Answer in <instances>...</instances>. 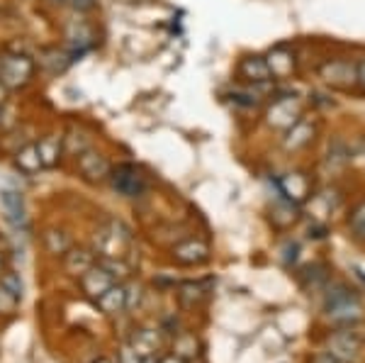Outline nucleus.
Wrapping results in <instances>:
<instances>
[{"label": "nucleus", "instance_id": "nucleus-3", "mask_svg": "<svg viewBox=\"0 0 365 363\" xmlns=\"http://www.w3.org/2000/svg\"><path fill=\"white\" fill-rule=\"evenodd\" d=\"M327 310L336 322H356L361 319V302L353 295L346 285H334V290H329L327 297Z\"/></svg>", "mask_w": 365, "mask_h": 363}, {"label": "nucleus", "instance_id": "nucleus-24", "mask_svg": "<svg viewBox=\"0 0 365 363\" xmlns=\"http://www.w3.org/2000/svg\"><path fill=\"white\" fill-rule=\"evenodd\" d=\"M349 227L356 239H365V200H361L349 215Z\"/></svg>", "mask_w": 365, "mask_h": 363}, {"label": "nucleus", "instance_id": "nucleus-5", "mask_svg": "<svg viewBox=\"0 0 365 363\" xmlns=\"http://www.w3.org/2000/svg\"><path fill=\"white\" fill-rule=\"evenodd\" d=\"M319 78L324 83L341 88V91H349L358 83L356 76V63L344 61V58H331V61H324L319 66Z\"/></svg>", "mask_w": 365, "mask_h": 363}, {"label": "nucleus", "instance_id": "nucleus-19", "mask_svg": "<svg viewBox=\"0 0 365 363\" xmlns=\"http://www.w3.org/2000/svg\"><path fill=\"white\" fill-rule=\"evenodd\" d=\"M278 190L287 203H297V200H302L304 193H307V183H304V178L299 173H292L278 180Z\"/></svg>", "mask_w": 365, "mask_h": 363}, {"label": "nucleus", "instance_id": "nucleus-26", "mask_svg": "<svg viewBox=\"0 0 365 363\" xmlns=\"http://www.w3.org/2000/svg\"><path fill=\"white\" fill-rule=\"evenodd\" d=\"M0 288H5V290L10 292V295L20 300L25 285H22V280H20V276H17L15 271H3V276H0Z\"/></svg>", "mask_w": 365, "mask_h": 363}, {"label": "nucleus", "instance_id": "nucleus-28", "mask_svg": "<svg viewBox=\"0 0 365 363\" xmlns=\"http://www.w3.org/2000/svg\"><path fill=\"white\" fill-rule=\"evenodd\" d=\"M98 263H100V266H103L105 271H108L115 280L127 278V273H129V268H127L122 261H117V259H108V256H105V259H100Z\"/></svg>", "mask_w": 365, "mask_h": 363}, {"label": "nucleus", "instance_id": "nucleus-7", "mask_svg": "<svg viewBox=\"0 0 365 363\" xmlns=\"http://www.w3.org/2000/svg\"><path fill=\"white\" fill-rule=\"evenodd\" d=\"M268 125L270 127H278V130H287L292 127L295 122L299 120V108H297V101L290 98H275L273 105H270L268 115H266Z\"/></svg>", "mask_w": 365, "mask_h": 363}, {"label": "nucleus", "instance_id": "nucleus-37", "mask_svg": "<svg viewBox=\"0 0 365 363\" xmlns=\"http://www.w3.org/2000/svg\"><path fill=\"white\" fill-rule=\"evenodd\" d=\"M96 363H110L108 359H100V361H96Z\"/></svg>", "mask_w": 365, "mask_h": 363}, {"label": "nucleus", "instance_id": "nucleus-34", "mask_svg": "<svg viewBox=\"0 0 365 363\" xmlns=\"http://www.w3.org/2000/svg\"><path fill=\"white\" fill-rule=\"evenodd\" d=\"M158 363H182V361L178 359V356H166V359H163V361H158Z\"/></svg>", "mask_w": 365, "mask_h": 363}, {"label": "nucleus", "instance_id": "nucleus-1", "mask_svg": "<svg viewBox=\"0 0 365 363\" xmlns=\"http://www.w3.org/2000/svg\"><path fill=\"white\" fill-rule=\"evenodd\" d=\"M34 76V61L27 54H3L0 56V83L8 91L25 88Z\"/></svg>", "mask_w": 365, "mask_h": 363}, {"label": "nucleus", "instance_id": "nucleus-31", "mask_svg": "<svg viewBox=\"0 0 365 363\" xmlns=\"http://www.w3.org/2000/svg\"><path fill=\"white\" fill-rule=\"evenodd\" d=\"M71 8H73L78 15L91 13V10L96 8V0H71Z\"/></svg>", "mask_w": 365, "mask_h": 363}, {"label": "nucleus", "instance_id": "nucleus-18", "mask_svg": "<svg viewBox=\"0 0 365 363\" xmlns=\"http://www.w3.org/2000/svg\"><path fill=\"white\" fill-rule=\"evenodd\" d=\"M73 61V56L68 51H58V49H44L39 54V66L44 68L49 76H58L68 68V63Z\"/></svg>", "mask_w": 365, "mask_h": 363}, {"label": "nucleus", "instance_id": "nucleus-15", "mask_svg": "<svg viewBox=\"0 0 365 363\" xmlns=\"http://www.w3.org/2000/svg\"><path fill=\"white\" fill-rule=\"evenodd\" d=\"M0 203H3V210L8 215V220L13 222L15 227H25L27 225V210H25V200L17 190L5 188L0 193Z\"/></svg>", "mask_w": 365, "mask_h": 363}, {"label": "nucleus", "instance_id": "nucleus-36", "mask_svg": "<svg viewBox=\"0 0 365 363\" xmlns=\"http://www.w3.org/2000/svg\"><path fill=\"white\" fill-rule=\"evenodd\" d=\"M3 268H5V261H3V256H0V276H3Z\"/></svg>", "mask_w": 365, "mask_h": 363}, {"label": "nucleus", "instance_id": "nucleus-6", "mask_svg": "<svg viewBox=\"0 0 365 363\" xmlns=\"http://www.w3.org/2000/svg\"><path fill=\"white\" fill-rule=\"evenodd\" d=\"M76 166H78V173L83 175L88 183H103V180L110 178V171H113L110 161L96 149L81 151V154L76 156Z\"/></svg>", "mask_w": 365, "mask_h": 363}, {"label": "nucleus", "instance_id": "nucleus-23", "mask_svg": "<svg viewBox=\"0 0 365 363\" xmlns=\"http://www.w3.org/2000/svg\"><path fill=\"white\" fill-rule=\"evenodd\" d=\"M44 247H46V251H49V254L63 256L71 249V242H68V237L63 232L49 230V232H44Z\"/></svg>", "mask_w": 365, "mask_h": 363}, {"label": "nucleus", "instance_id": "nucleus-33", "mask_svg": "<svg viewBox=\"0 0 365 363\" xmlns=\"http://www.w3.org/2000/svg\"><path fill=\"white\" fill-rule=\"evenodd\" d=\"M8 88H5L3 83H0V105H5V103H8Z\"/></svg>", "mask_w": 365, "mask_h": 363}, {"label": "nucleus", "instance_id": "nucleus-21", "mask_svg": "<svg viewBox=\"0 0 365 363\" xmlns=\"http://www.w3.org/2000/svg\"><path fill=\"white\" fill-rule=\"evenodd\" d=\"M129 347L137 351L139 356H151V351H156V347H158V339L154 332L139 329L137 334L132 337V344H129Z\"/></svg>", "mask_w": 365, "mask_h": 363}, {"label": "nucleus", "instance_id": "nucleus-11", "mask_svg": "<svg viewBox=\"0 0 365 363\" xmlns=\"http://www.w3.org/2000/svg\"><path fill=\"white\" fill-rule=\"evenodd\" d=\"M239 76L244 81H249V83H253V86L273 81V76H270V68H268V63H266V58H263V56H246V58H241Z\"/></svg>", "mask_w": 365, "mask_h": 363}, {"label": "nucleus", "instance_id": "nucleus-32", "mask_svg": "<svg viewBox=\"0 0 365 363\" xmlns=\"http://www.w3.org/2000/svg\"><path fill=\"white\" fill-rule=\"evenodd\" d=\"M356 76H358V86L365 91V58H361V61L356 63Z\"/></svg>", "mask_w": 365, "mask_h": 363}, {"label": "nucleus", "instance_id": "nucleus-4", "mask_svg": "<svg viewBox=\"0 0 365 363\" xmlns=\"http://www.w3.org/2000/svg\"><path fill=\"white\" fill-rule=\"evenodd\" d=\"M63 39H66V51L71 56H81L88 49H93L96 44V29L88 20L78 17V20H71L66 29H63Z\"/></svg>", "mask_w": 365, "mask_h": 363}, {"label": "nucleus", "instance_id": "nucleus-10", "mask_svg": "<svg viewBox=\"0 0 365 363\" xmlns=\"http://www.w3.org/2000/svg\"><path fill=\"white\" fill-rule=\"evenodd\" d=\"M358 351H361V342L353 337L351 332H336L329 337V354L339 361H356Z\"/></svg>", "mask_w": 365, "mask_h": 363}, {"label": "nucleus", "instance_id": "nucleus-17", "mask_svg": "<svg viewBox=\"0 0 365 363\" xmlns=\"http://www.w3.org/2000/svg\"><path fill=\"white\" fill-rule=\"evenodd\" d=\"M96 302L105 315H120L122 310H127V290L115 283L113 288L105 290Z\"/></svg>", "mask_w": 365, "mask_h": 363}, {"label": "nucleus", "instance_id": "nucleus-9", "mask_svg": "<svg viewBox=\"0 0 365 363\" xmlns=\"http://www.w3.org/2000/svg\"><path fill=\"white\" fill-rule=\"evenodd\" d=\"M173 259L182 263V266H197L210 259V247L200 239H187L180 242L178 247H173Z\"/></svg>", "mask_w": 365, "mask_h": 363}, {"label": "nucleus", "instance_id": "nucleus-2", "mask_svg": "<svg viewBox=\"0 0 365 363\" xmlns=\"http://www.w3.org/2000/svg\"><path fill=\"white\" fill-rule=\"evenodd\" d=\"M110 183L113 188L125 198H141L149 188V180L141 168H137L134 163H120L117 168L110 171Z\"/></svg>", "mask_w": 365, "mask_h": 363}, {"label": "nucleus", "instance_id": "nucleus-14", "mask_svg": "<svg viewBox=\"0 0 365 363\" xmlns=\"http://www.w3.org/2000/svg\"><path fill=\"white\" fill-rule=\"evenodd\" d=\"M34 144H37L39 159H42L44 168L58 166V159H61V154H63V139L61 137H56V134H44V137H39Z\"/></svg>", "mask_w": 365, "mask_h": 363}, {"label": "nucleus", "instance_id": "nucleus-8", "mask_svg": "<svg viewBox=\"0 0 365 363\" xmlns=\"http://www.w3.org/2000/svg\"><path fill=\"white\" fill-rule=\"evenodd\" d=\"M78 280H81V288H83V292H86L88 297H93V300H98V297L103 295L105 290L115 285V278L110 276V273L105 271L100 263H96L91 271H86Z\"/></svg>", "mask_w": 365, "mask_h": 363}, {"label": "nucleus", "instance_id": "nucleus-30", "mask_svg": "<svg viewBox=\"0 0 365 363\" xmlns=\"http://www.w3.org/2000/svg\"><path fill=\"white\" fill-rule=\"evenodd\" d=\"M120 363H141V356L127 344V347H122L120 351Z\"/></svg>", "mask_w": 365, "mask_h": 363}, {"label": "nucleus", "instance_id": "nucleus-25", "mask_svg": "<svg viewBox=\"0 0 365 363\" xmlns=\"http://www.w3.org/2000/svg\"><path fill=\"white\" fill-rule=\"evenodd\" d=\"M178 297H180V305L182 307H192V305H197V302L205 297V288H202V285H197V283H185L180 288Z\"/></svg>", "mask_w": 365, "mask_h": 363}, {"label": "nucleus", "instance_id": "nucleus-35", "mask_svg": "<svg viewBox=\"0 0 365 363\" xmlns=\"http://www.w3.org/2000/svg\"><path fill=\"white\" fill-rule=\"evenodd\" d=\"M56 5H71V0H54Z\"/></svg>", "mask_w": 365, "mask_h": 363}, {"label": "nucleus", "instance_id": "nucleus-13", "mask_svg": "<svg viewBox=\"0 0 365 363\" xmlns=\"http://www.w3.org/2000/svg\"><path fill=\"white\" fill-rule=\"evenodd\" d=\"M96 254L88 249H73L71 247L66 254H63V266H66V271L71 273V276L81 278L86 271H91L93 266H96Z\"/></svg>", "mask_w": 365, "mask_h": 363}, {"label": "nucleus", "instance_id": "nucleus-22", "mask_svg": "<svg viewBox=\"0 0 365 363\" xmlns=\"http://www.w3.org/2000/svg\"><path fill=\"white\" fill-rule=\"evenodd\" d=\"M197 349H200V344H197L195 337H192V334H180L178 339H175V344H173V356H178L180 361L195 359Z\"/></svg>", "mask_w": 365, "mask_h": 363}, {"label": "nucleus", "instance_id": "nucleus-12", "mask_svg": "<svg viewBox=\"0 0 365 363\" xmlns=\"http://www.w3.org/2000/svg\"><path fill=\"white\" fill-rule=\"evenodd\" d=\"M266 63L273 78H287V76L295 71V54L287 46H275L266 56Z\"/></svg>", "mask_w": 365, "mask_h": 363}, {"label": "nucleus", "instance_id": "nucleus-20", "mask_svg": "<svg viewBox=\"0 0 365 363\" xmlns=\"http://www.w3.org/2000/svg\"><path fill=\"white\" fill-rule=\"evenodd\" d=\"M314 127L307 120H297L292 127H287V137H285V149H299V146L309 144Z\"/></svg>", "mask_w": 365, "mask_h": 363}, {"label": "nucleus", "instance_id": "nucleus-29", "mask_svg": "<svg viewBox=\"0 0 365 363\" xmlns=\"http://www.w3.org/2000/svg\"><path fill=\"white\" fill-rule=\"evenodd\" d=\"M17 305V297L10 295L5 288H0V312H10V310H15Z\"/></svg>", "mask_w": 365, "mask_h": 363}, {"label": "nucleus", "instance_id": "nucleus-27", "mask_svg": "<svg viewBox=\"0 0 365 363\" xmlns=\"http://www.w3.org/2000/svg\"><path fill=\"white\" fill-rule=\"evenodd\" d=\"M17 113H15V108L13 105H0V137L3 134H8L10 130H15L17 127V117H15Z\"/></svg>", "mask_w": 365, "mask_h": 363}, {"label": "nucleus", "instance_id": "nucleus-16", "mask_svg": "<svg viewBox=\"0 0 365 363\" xmlns=\"http://www.w3.org/2000/svg\"><path fill=\"white\" fill-rule=\"evenodd\" d=\"M13 156H15V166L20 168L25 175H34V173H39L44 168L42 159H39L37 144H34V142H29V144L22 146V149H17Z\"/></svg>", "mask_w": 365, "mask_h": 363}]
</instances>
